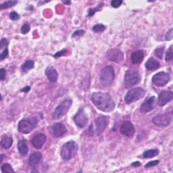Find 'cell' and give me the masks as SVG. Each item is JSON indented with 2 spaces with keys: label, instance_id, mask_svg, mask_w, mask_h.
Returning <instances> with one entry per match:
<instances>
[{
  "label": "cell",
  "instance_id": "obj_22",
  "mask_svg": "<svg viewBox=\"0 0 173 173\" xmlns=\"http://www.w3.org/2000/svg\"><path fill=\"white\" fill-rule=\"evenodd\" d=\"M160 67V63L156 60H155L154 58H150L148 59V61L145 63V68L148 71H154L157 70Z\"/></svg>",
  "mask_w": 173,
  "mask_h": 173
},
{
  "label": "cell",
  "instance_id": "obj_15",
  "mask_svg": "<svg viewBox=\"0 0 173 173\" xmlns=\"http://www.w3.org/2000/svg\"><path fill=\"white\" fill-rule=\"evenodd\" d=\"M120 133L127 137H131L135 133V127L129 121H124L120 127Z\"/></svg>",
  "mask_w": 173,
  "mask_h": 173
},
{
  "label": "cell",
  "instance_id": "obj_40",
  "mask_svg": "<svg viewBox=\"0 0 173 173\" xmlns=\"http://www.w3.org/2000/svg\"><path fill=\"white\" fill-rule=\"evenodd\" d=\"M172 39V29H170L169 31H168L165 36V39L166 41H170Z\"/></svg>",
  "mask_w": 173,
  "mask_h": 173
},
{
  "label": "cell",
  "instance_id": "obj_30",
  "mask_svg": "<svg viewBox=\"0 0 173 173\" xmlns=\"http://www.w3.org/2000/svg\"><path fill=\"white\" fill-rule=\"evenodd\" d=\"M30 30H31V26L29 23H25L22 26L20 31L23 34H27L30 31Z\"/></svg>",
  "mask_w": 173,
  "mask_h": 173
},
{
  "label": "cell",
  "instance_id": "obj_37",
  "mask_svg": "<svg viewBox=\"0 0 173 173\" xmlns=\"http://www.w3.org/2000/svg\"><path fill=\"white\" fill-rule=\"evenodd\" d=\"M85 31L83 30H78L76 31L74 33L72 34V37H81L83 36L85 34Z\"/></svg>",
  "mask_w": 173,
  "mask_h": 173
},
{
  "label": "cell",
  "instance_id": "obj_29",
  "mask_svg": "<svg viewBox=\"0 0 173 173\" xmlns=\"http://www.w3.org/2000/svg\"><path fill=\"white\" fill-rule=\"evenodd\" d=\"M173 58V51H172V45H170L169 49L167 51L166 54V62H170L172 60Z\"/></svg>",
  "mask_w": 173,
  "mask_h": 173
},
{
  "label": "cell",
  "instance_id": "obj_38",
  "mask_svg": "<svg viewBox=\"0 0 173 173\" xmlns=\"http://www.w3.org/2000/svg\"><path fill=\"white\" fill-rule=\"evenodd\" d=\"M159 162H160V160L151 161V162H148L147 164H145V168H150V167H152V166H155L158 165V164H159Z\"/></svg>",
  "mask_w": 173,
  "mask_h": 173
},
{
  "label": "cell",
  "instance_id": "obj_32",
  "mask_svg": "<svg viewBox=\"0 0 173 173\" xmlns=\"http://www.w3.org/2000/svg\"><path fill=\"white\" fill-rule=\"evenodd\" d=\"M8 54H9V51H8V48H5L2 51V53L0 54V60H3L4 59H6L8 57Z\"/></svg>",
  "mask_w": 173,
  "mask_h": 173
},
{
  "label": "cell",
  "instance_id": "obj_44",
  "mask_svg": "<svg viewBox=\"0 0 173 173\" xmlns=\"http://www.w3.org/2000/svg\"><path fill=\"white\" fill-rule=\"evenodd\" d=\"M4 156H5V155H3V154H2L1 155H0V158H1V160H0V161H1V162H2V160H3V157H4Z\"/></svg>",
  "mask_w": 173,
  "mask_h": 173
},
{
  "label": "cell",
  "instance_id": "obj_25",
  "mask_svg": "<svg viewBox=\"0 0 173 173\" xmlns=\"http://www.w3.org/2000/svg\"><path fill=\"white\" fill-rule=\"evenodd\" d=\"M34 62L33 60H28L26 62H24L23 65H22L21 69L24 72H27L30 70H31L32 68H34Z\"/></svg>",
  "mask_w": 173,
  "mask_h": 173
},
{
  "label": "cell",
  "instance_id": "obj_13",
  "mask_svg": "<svg viewBox=\"0 0 173 173\" xmlns=\"http://www.w3.org/2000/svg\"><path fill=\"white\" fill-rule=\"evenodd\" d=\"M95 123L96 125V132L97 135H100L107 128L108 123H109V118L105 116H100V117L96 119Z\"/></svg>",
  "mask_w": 173,
  "mask_h": 173
},
{
  "label": "cell",
  "instance_id": "obj_34",
  "mask_svg": "<svg viewBox=\"0 0 173 173\" xmlns=\"http://www.w3.org/2000/svg\"><path fill=\"white\" fill-rule=\"evenodd\" d=\"M10 18L12 20H14V21L18 20L20 18V16H19V14H18V13L14 12V11H13L10 14Z\"/></svg>",
  "mask_w": 173,
  "mask_h": 173
},
{
  "label": "cell",
  "instance_id": "obj_20",
  "mask_svg": "<svg viewBox=\"0 0 173 173\" xmlns=\"http://www.w3.org/2000/svg\"><path fill=\"white\" fill-rule=\"evenodd\" d=\"M144 58V51L141 50L134 51V52L132 53L131 56V62L134 64H140L143 61Z\"/></svg>",
  "mask_w": 173,
  "mask_h": 173
},
{
  "label": "cell",
  "instance_id": "obj_16",
  "mask_svg": "<svg viewBox=\"0 0 173 173\" xmlns=\"http://www.w3.org/2000/svg\"><path fill=\"white\" fill-rule=\"evenodd\" d=\"M46 141V136L43 133H38L34 135L31 140L33 147L35 149H41Z\"/></svg>",
  "mask_w": 173,
  "mask_h": 173
},
{
  "label": "cell",
  "instance_id": "obj_24",
  "mask_svg": "<svg viewBox=\"0 0 173 173\" xmlns=\"http://www.w3.org/2000/svg\"><path fill=\"white\" fill-rule=\"evenodd\" d=\"M158 154H159V150L153 149H149L145 151L144 153V154H143V155H144V157L145 158H152L155 156H156V155H158Z\"/></svg>",
  "mask_w": 173,
  "mask_h": 173
},
{
  "label": "cell",
  "instance_id": "obj_41",
  "mask_svg": "<svg viewBox=\"0 0 173 173\" xmlns=\"http://www.w3.org/2000/svg\"><path fill=\"white\" fill-rule=\"evenodd\" d=\"M66 50H62V51H59V52H58V53H56L55 55H54V56H55V57H60V56H62V55H64L65 54H66Z\"/></svg>",
  "mask_w": 173,
  "mask_h": 173
},
{
  "label": "cell",
  "instance_id": "obj_8",
  "mask_svg": "<svg viewBox=\"0 0 173 173\" xmlns=\"http://www.w3.org/2000/svg\"><path fill=\"white\" fill-rule=\"evenodd\" d=\"M145 91L141 87H135L131 89L125 96V102L127 103H131L138 101L145 96Z\"/></svg>",
  "mask_w": 173,
  "mask_h": 173
},
{
  "label": "cell",
  "instance_id": "obj_36",
  "mask_svg": "<svg viewBox=\"0 0 173 173\" xmlns=\"http://www.w3.org/2000/svg\"><path fill=\"white\" fill-rule=\"evenodd\" d=\"M102 5H103V4L102 3L101 5H99L98 7H97L96 8H91V9H89V16H93L95 13H96V12L99 10V9L102 6Z\"/></svg>",
  "mask_w": 173,
  "mask_h": 173
},
{
  "label": "cell",
  "instance_id": "obj_35",
  "mask_svg": "<svg viewBox=\"0 0 173 173\" xmlns=\"http://www.w3.org/2000/svg\"><path fill=\"white\" fill-rule=\"evenodd\" d=\"M8 43H9V42H8V41L5 38L2 39L1 41H0V48H1V50H2L3 48L4 49L7 48Z\"/></svg>",
  "mask_w": 173,
  "mask_h": 173
},
{
  "label": "cell",
  "instance_id": "obj_31",
  "mask_svg": "<svg viewBox=\"0 0 173 173\" xmlns=\"http://www.w3.org/2000/svg\"><path fill=\"white\" fill-rule=\"evenodd\" d=\"M164 51V47H158V48H157L155 50V55H156L157 57L162 59L163 57Z\"/></svg>",
  "mask_w": 173,
  "mask_h": 173
},
{
  "label": "cell",
  "instance_id": "obj_10",
  "mask_svg": "<svg viewBox=\"0 0 173 173\" xmlns=\"http://www.w3.org/2000/svg\"><path fill=\"white\" fill-rule=\"evenodd\" d=\"M106 58L110 61L120 63L124 59V54L123 51L118 49H110L107 51Z\"/></svg>",
  "mask_w": 173,
  "mask_h": 173
},
{
  "label": "cell",
  "instance_id": "obj_43",
  "mask_svg": "<svg viewBox=\"0 0 173 173\" xmlns=\"http://www.w3.org/2000/svg\"><path fill=\"white\" fill-rule=\"evenodd\" d=\"M141 163L139 162H133V164H132V166H141Z\"/></svg>",
  "mask_w": 173,
  "mask_h": 173
},
{
  "label": "cell",
  "instance_id": "obj_26",
  "mask_svg": "<svg viewBox=\"0 0 173 173\" xmlns=\"http://www.w3.org/2000/svg\"><path fill=\"white\" fill-rule=\"evenodd\" d=\"M18 2L17 1H8L3 2L0 5V9L3 10V9H7V8H10L13 6H14L16 4H17Z\"/></svg>",
  "mask_w": 173,
  "mask_h": 173
},
{
  "label": "cell",
  "instance_id": "obj_2",
  "mask_svg": "<svg viewBox=\"0 0 173 173\" xmlns=\"http://www.w3.org/2000/svg\"><path fill=\"white\" fill-rule=\"evenodd\" d=\"M115 79V72L114 68L111 66H107L103 68L99 76L101 85L104 87L110 86Z\"/></svg>",
  "mask_w": 173,
  "mask_h": 173
},
{
  "label": "cell",
  "instance_id": "obj_23",
  "mask_svg": "<svg viewBox=\"0 0 173 173\" xmlns=\"http://www.w3.org/2000/svg\"><path fill=\"white\" fill-rule=\"evenodd\" d=\"M13 144V139L11 137H4L1 141V146L3 149H9Z\"/></svg>",
  "mask_w": 173,
  "mask_h": 173
},
{
  "label": "cell",
  "instance_id": "obj_33",
  "mask_svg": "<svg viewBox=\"0 0 173 173\" xmlns=\"http://www.w3.org/2000/svg\"><path fill=\"white\" fill-rule=\"evenodd\" d=\"M123 2L122 0H113V1L111 2V6L113 8H117L121 6V4L123 3Z\"/></svg>",
  "mask_w": 173,
  "mask_h": 173
},
{
  "label": "cell",
  "instance_id": "obj_7",
  "mask_svg": "<svg viewBox=\"0 0 173 173\" xmlns=\"http://www.w3.org/2000/svg\"><path fill=\"white\" fill-rule=\"evenodd\" d=\"M172 119V112L158 114L152 119V122L154 124L160 127H166L170 125Z\"/></svg>",
  "mask_w": 173,
  "mask_h": 173
},
{
  "label": "cell",
  "instance_id": "obj_6",
  "mask_svg": "<svg viewBox=\"0 0 173 173\" xmlns=\"http://www.w3.org/2000/svg\"><path fill=\"white\" fill-rule=\"evenodd\" d=\"M37 124V120L34 117L23 119L19 122L18 130L22 133L29 134L36 127Z\"/></svg>",
  "mask_w": 173,
  "mask_h": 173
},
{
  "label": "cell",
  "instance_id": "obj_19",
  "mask_svg": "<svg viewBox=\"0 0 173 173\" xmlns=\"http://www.w3.org/2000/svg\"><path fill=\"white\" fill-rule=\"evenodd\" d=\"M45 75L51 83H55L58 79V72L52 66H48L45 69Z\"/></svg>",
  "mask_w": 173,
  "mask_h": 173
},
{
  "label": "cell",
  "instance_id": "obj_27",
  "mask_svg": "<svg viewBox=\"0 0 173 173\" xmlns=\"http://www.w3.org/2000/svg\"><path fill=\"white\" fill-rule=\"evenodd\" d=\"M2 172L3 173H14V170H13L12 166L10 164H3L1 168Z\"/></svg>",
  "mask_w": 173,
  "mask_h": 173
},
{
  "label": "cell",
  "instance_id": "obj_4",
  "mask_svg": "<svg viewBox=\"0 0 173 173\" xmlns=\"http://www.w3.org/2000/svg\"><path fill=\"white\" fill-rule=\"evenodd\" d=\"M140 81L141 75L138 71L135 69H129L125 73L124 83L127 88L137 85Z\"/></svg>",
  "mask_w": 173,
  "mask_h": 173
},
{
  "label": "cell",
  "instance_id": "obj_3",
  "mask_svg": "<svg viewBox=\"0 0 173 173\" xmlns=\"http://www.w3.org/2000/svg\"><path fill=\"white\" fill-rule=\"evenodd\" d=\"M78 151V145L76 142L71 141L66 143L62 148L61 157L64 160H70L74 158Z\"/></svg>",
  "mask_w": 173,
  "mask_h": 173
},
{
  "label": "cell",
  "instance_id": "obj_17",
  "mask_svg": "<svg viewBox=\"0 0 173 173\" xmlns=\"http://www.w3.org/2000/svg\"><path fill=\"white\" fill-rule=\"evenodd\" d=\"M66 127L62 123H56L52 127V133L55 137H61L66 133Z\"/></svg>",
  "mask_w": 173,
  "mask_h": 173
},
{
  "label": "cell",
  "instance_id": "obj_1",
  "mask_svg": "<svg viewBox=\"0 0 173 173\" xmlns=\"http://www.w3.org/2000/svg\"><path fill=\"white\" fill-rule=\"evenodd\" d=\"M92 100L97 109L102 112H109L115 107V103L109 93L95 92L92 96Z\"/></svg>",
  "mask_w": 173,
  "mask_h": 173
},
{
  "label": "cell",
  "instance_id": "obj_12",
  "mask_svg": "<svg viewBox=\"0 0 173 173\" xmlns=\"http://www.w3.org/2000/svg\"><path fill=\"white\" fill-rule=\"evenodd\" d=\"M157 101L154 96L149 97L142 103L140 107V111L142 113H148V112L153 110L156 106Z\"/></svg>",
  "mask_w": 173,
  "mask_h": 173
},
{
  "label": "cell",
  "instance_id": "obj_39",
  "mask_svg": "<svg viewBox=\"0 0 173 173\" xmlns=\"http://www.w3.org/2000/svg\"><path fill=\"white\" fill-rule=\"evenodd\" d=\"M6 77V71L4 68H1L0 70V79L1 81H3Z\"/></svg>",
  "mask_w": 173,
  "mask_h": 173
},
{
  "label": "cell",
  "instance_id": "obj_28",
  "mask_svg": "<svg viewBox=\"0 0 173 173\" xmlns=\"http://www.w3.org/2000/svg\"><path fill=\"white\" fill-rule=\"evenodd\" d=\"M106 29V27L103 24H98L95 25L93 27V31L95 33H101L103 32Z\"/></svg>",
  "mask_w": 173,
  "mask_h": 173
},
{
  "label": "cell",
  "instance_id": "obj_45",
  "mask_svg": "<svg viewBox=\"0 0 173 173\" xmlns=\"http://www.w3.org/2000/svg\"><path fill=\"white\" fill-rule=\"evenodd\" d=\"M64 3H67V4H71V2H63Z\"/></svg>",
  "mask_w": 173,
  "mask_h": 173
},
{
  "label": "cell",
  "instance_id": "obj_9",
  "mask_svg": "<svg viewBox=\"0 0 173 173\" xmlns=\"http://www.w3.org/2000/svg\"><path fill=\"white\" fill-rule=\"evenodd\" d=\"M170 77L168 73L166 72H160L152 77V83L157 86H163L168 84Z\"/></svg>",
  "mask_w": 173,
  "mask_h": 173
},
{
  "label": "cell",
  "instance_id": "obj_5",
  "mask_svg": "<svg viewBox=\"0 0 173 173\" xmlns=\"http://www.w3.org/2000/svg\"><path fill=\"white\" fill-rule=\"evenodd\" d=\"M72 100L70 98H67L62 101L58 107L55 108V110L53 114V118L54 120H58L63 117L66 115L72 106Z\"/></svg>",
  "mask_w": 173,
  "mask_h": 173
},
{
  "label": "cell",
  "instance_id": "obj_18",
  "mask_svg": "<svg viewBox=\"0 0 173 173\" xmlns=\"http://www.w3.org/2000/svg\"><path fill=\"white\" fill-rule=\"evenodd\" d=\"M42 160V155L41 153L34 152L31 154L29 159V164L31 167H36L40 164Z\"/></svg>",
  "mask_w": 173,
  "mask_h": 173
},
{
  "label": "cell",
  "instance_id": "obj_11",
  "mask_svg": "<svg viewBox=\"0 0 173 173\" xmlns=\"http://www.w3.org/2000/svg\"><path fill=\"white\" fill-rule=\"evenodd\" d=\"M74 121L76 126L79 128H84L88 123V117L83 109H81L77 112L74 116Z\"/></svg>",
  "mask_w": 173,
  "mask_h": 173
},
{
  "label": "cell",
  "instance_id": "obj_42",
  "mask_svg": "<svg viewBox=\"0 0 173 173\" xmlns=\"http://www.w3.org/2000/svg\"><path fill=\"white\" fill-rule=\"evenodd\" d=\"M30 89H31V88H30V86H25L24 88H23V89H22V92H24V93H27V92H29Z\"/></svg>",
  "mask_w": 173,
  "mask_h": 173
},
{
  "label": "cell",
  "instance_id": "obj_21",
  "mask_svg": "<svg viewBox=\"0 0 173 173\" xmlns=\"http://www.w3.org/2000/svg\"><path fill=\"white\" fill-rule=\"evenodd\" d=\"M18 149L19 151V153L25 156L29 153V145L27 144V141L25 139H22L18 141Z\"/></svg>",
  "mask_w": 173,
  "mask_h": 173
},
{
  "label": "cell",
  "instance_id": "obj_14",
  "mask_svg": "<svg viewBox=\"0 0 173 173\" xmlns=\"http://www.w3.org/2000/svg\"><path fill=\"white\" fill-rule=\"evenodd\" d=\"M173 93L171 91H164L159 94L158 103L160 106H164L172 100Z\"/></svg>",
  "mask_w": 173,
  "mask_h": 173
}]
</instances>
